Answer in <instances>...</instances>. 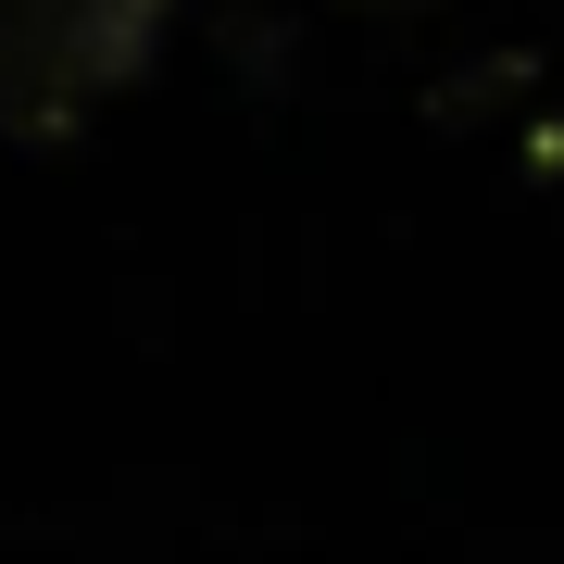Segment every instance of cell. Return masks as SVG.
I'll return each instance as SVG.
<instances>
[{"instance_id": "cell-1", "label": "cell", "mask_w": 564, "mask_h": 564, "mask_svg": "<svg viewBox=\"0 0 564 564\" xmlns=\"http://www.w3.org/2000/svg\"><path fill=\"white\" fill-rule=\"evenodd\" d=\"M176 0H0V126L76 139L113 88L151 76Z\"/></svg>"}, {"instance_id": "cell-2", "label": "cell", "mask_w": 564, "mask_h": 564, "mask_svg": "<svg viewBox=\"0 0 564 564\" xmlns=\"http://www.w3.org/2000/svg\"><path fill=\"white\" fill-rule=\"evenodd\" d=\"M351 13H426V0H351Z\"/></svg>"}]
</instances>
